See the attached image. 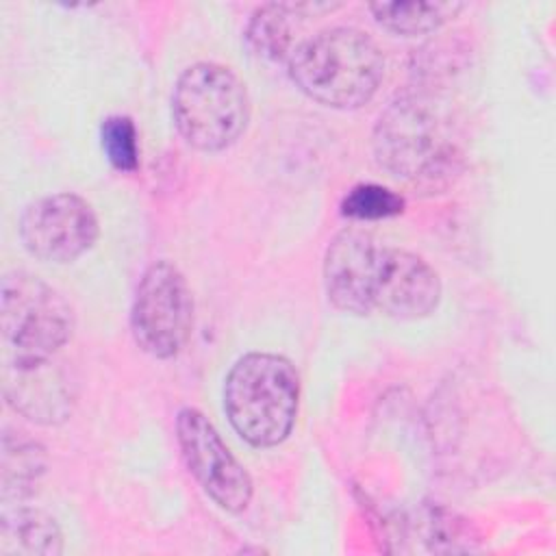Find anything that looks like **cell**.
<instances>
[{
	"instance_id": "cell-1",
	"label": "cell",
	"mask_w": 556,
	"mask_h": 556,
	"mask_svg": "<svg viewBox=\"0 0 556 556\" xmlns=\"http://www.w3.org/2000/svg\"><path fill=\"white\" fill-rule=\"evenodd\" d=\"M371 148L389 176L421 191L450 187L463 169L452 115L424 91H404L387 104L374 126Z\"/></svg>"
},
{
	"instance_id": "cell-2",
	"label": "cell",
	"mask_w": 556,
	"mask_h": 556,
	"mask_svg": "<svg viewBox=\"0 0 556 556\" xmlns=\"http://www.w3.org/2000/svg\"><path fill=\"white\" fill-rule=\"evenodd\" d=\"M287 70L306 98L330 109H358L378 91L384 56L365 30L330 26L300 39Z\"/></svg>"
},
{
	"instance_id": "cell-3",
	"label": "cell",
	"mask_w": 556,
	"mask_h": 556,
	"mask_svg": "<svg viewBox=\"0 0 556 556\" xmlns=\"http://www.w3.org/2000/svg\"><path fill=\"white\" fill-rule=\"evenodd\" d=\"M300 376L293 363L278 354L250 352L224 380V410L235 432L254 447L282 443L295 424Z\"/></svg>"
},
{
	"instance_id": "cell-4",
	"label": "cell",
	"mask_w": 556,
	"mask_h": 556,
	"mask_svg": "<svg viewBox=\"0 0 556 556\" xmlns=\"http://www.w3.org/2000/svg\"><path fill=\"white\" fill-rule=\"evenodd\" d=\"M172 119L178 135L195 150L219 152L248 126L250 98L241 78L226 65H189L172 93Z\"/></svg>"
},
{
	"instance_id": "cell-5",
	"label": "cell",
	"mask_w": 556,
	"mask_h": 556,
	"mask_svg": "<svg viewBox=\"0 0 556 556\" xmlns=\"http://www.w3.org/2000/svg\"><path fill=\"white\" fill-rule=\"evenodd\" d=\"M0 324L11 361L54 358L74 332L72 304L35 274L15 269L0 282Z\"/></svg>"
},
{
	"instance_id": "cell-6",
	"label": "cell",
	"mask_w": 556,
	"mask_h": 556,
	"mask_svg": "<svg viewBox=\"0 0 556 556\" xmlns=\"http://www.w3.org/2000/svg\"><path fill=\"white\" fill-rule=\"evenodd\" d=\"M130 330L135 343L154 358L178 356L191 339L193 298L182 271L169 261H154L141 276Z\"/></svg>"
},
{
	"instance_id": "cell-7",
	"label": "cell",
	"mask_w": 556,
	"mask_h": 556,
	"mask_svg": "<svg viewBox=\"0 0 556 556\" xmlns=\"http://www.w3.org/2000/svg\"><path fill=\"white\" fill-rule=\"evenodd\" d=\"M24 250L46 263H72L89 252L100 235L91 204L70 191L30 202L17 224Z\"/></svg>"
},
{
	"instance_id": "cell-8",
	"label": "cell",
	"mask_w": 556,
	"mask_h": 556,
	"mask_svg": "<svg viewBox=\"0 0 556 556\" xmlns=\"http://www.w3.org/2000/svg\"><path fill=\"white\" fill-rule=\"evenodd\" d=\"M176 439L191 476L204 493L228 513L245 510L254 491L252 478L208 417L198 408H182L176 417Z\"/></svg>"
},
{
	"instance_id": "cell-9",
	"label": "cell",
	"mask_w": 556,
	"mask_h": 556,
	"mask_svg": "<svg viewBox=\"0 0 556 556\" xmlns=\"http://www.w3.org/2000/svg\"><path fill=\"white\" fill-rule=\"evenodd\" d=\"M382 243L361 230L337 232L324 254V287L330 304L350 315H371Z\"/></svg>"
},
{
	"instance_id": "cell-10",
	"label": "cell",
	"mask_w": 556,
	"mask_h": 556,
	"mask_svg": "<svg viewBox=\"0 0 556 556\" xmlns=\"http://www.w3.org/2000/svg\"><path fill=\"white\" fill-rule=\"evenodd\" d=\"M441 280L434 267L415 252L382 245L374 289V313L397 321H417L437 311Z\"/></svg>"
},
{
	"instance_id": "cell-11",
	"label": "cell",
	"mask_w": 556,
	"mask_h": 556,
	"mask_svg": "<svg viewBox=\"0 0 556 556\" xmlns=\"http://www.w3.org/2000/svg\"><path fill=\"white\" fill-rule=\"evenodd\" d=\"M4 395L15 413L37 424H59L72 413V384L54 358L17 363L4 369Z\"/></svg>"
},
{
	"instance_id": "cell-12",
	"label": "cell",
	"mask_w": 556,
	"mask_h": 556,
	"mask_svg": "<svg viewBox=\"0 0 556 556\" xmlns=\"http://www.w3.org/2000/svg\"><path fill=\"white\" fill-rule=\"evenodd\" d=\"M319 2L291 4V2H269L261 4L248 20L243 39L248 50L267 63L289 61L291 52L300 41H295L298 17H306V11L317 9Z\"/></svg>"
},
{
	"instance_id": "cell-13",
	"label": "cell",
	"mask_w": 556,
	"mask_h": 556,
	"mask_svg": "<svg viewBox=\"0 0 556 556\" xmlns=\"http://www.w3.org/2000/svg\"><path fill=\"white\" fill-rule=\"evenodd\" d=\"M63 552V534L56 521L28 506L7 508L0 517L2 556H56Z\"/></svg>"
},
{
	"instance_id": "cell-14",
	"label": "cell",
	"mask_w": 556,
	"mask_h": 556,
	"mask_svg": "<svg viewBox=\"0 0 556 556\" xmlns=\"http://www.w3.org/2000/svg\"><path fill=\"white\" fill-rule=\"evenodd\" d=\"M46 450L24 432L4 430L0 452L2 500H24L33 495L46 473Z\"/></svg>"
},
{
	"instance_id": "cell-15",
	"label": "cell",
	"mask_w": 556,
	"mask_h": 556,
	"mask_svg": "<svg viewBox=\"0 0 556 556\" xmlns=\"http://www.w3.org/2000/svg\"><path fill=\"white\" fill-rule=\"evenodd\" d=\"M369 13L374 22L402 37H417L426 33L439 30L443 24L454 20L465 4L463 2H450V0H432V2H419V0H395V2H371Z\"/></svg>"
},
{
	"instance_id": "cell-16",
	"label": "cell",
	"mask_w": 556,
	"mask_h": 556,
	"mask_svg": "<svg viewBox=\"0 0 556 556\" xmlns=\"http://www.w3.org/2000/svg\"><path fill=\"white\" fill-rule=\"evenodd\" d=\"M402 211H404V198L374 182L352 187L341 200V213L358 222L387 219V217L400 215Z\"/></svg>"
},
{
	"instance_id": "cell-17",
	"label": "cell",
	"mask_w": 556,
	"mask_h": 556,
	"mask_svg": "<svg viewBox=\"0 0 556 556\" xmlns=\"http://www.w3.org/2000/svg\"><path fill=\"white\" fill-rule=\"evenodd\" d=\"M100 143L117 172L130 174L139 167L137 128L128 115H109L100 126Z\"/></svg>"
}]
</instances>
